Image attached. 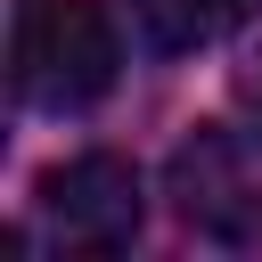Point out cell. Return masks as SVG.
Masks as SVG:
<instances>
[{"mask_svg": "<svg viewBox=\"0 0 262 262\" xmlns=\"http://www.w3.org/2000/svg\"><path fill=\"white\" fill-rule=\"evenodd\" d=\"M254 0H131V25L147 33V49H205L221 33L246 25Z\"/></svg>", "mask_w": 262, "mask_h": 262, "instance_id": "obj_3", "label": "cell"}, {"mask_svg": "<svg viewBox=\"0 0 262 262\" xmlns=\"http://www.w3.org/2000/svg\"><path fill=\"white\" fill-rule=\"evenodd\" d=\"M229 98H237V115H246V131L262 139V41L237 57V74H229Z\"/></svg>", "mask_w": 262, "mask_h": 262, "instance_id": "obj_4", "label": "cell"}, {"mask_svg": "<svg viewBox=\"0 0 262 262\" xmlns=\"http://www.w3.org/2000/svg\"><path fill=\"white\" fill-rule=\"evenodd\" d=\"M123 41L106 0H25L8 41V82L33 115H82L115 90Z\"/></svg>", "mask_w": 262, "mask_h": 262, "instance_id": "obj_1", "label": "cell"}, {"mask_svg": "<svg viewBox=\"0 0 262 262\" xmlns=\"http://www.w3.org/2000/svg\"><path fill=\"white\" fill-rule=\"evenodd\" d=\"M41 221L74 254H123L139 237V172L123 156H74L41 172Z\"/></svg>", "mask_w": 262, "mask_h": 262, "instance_id": "obj_2", "label": "cell"}]
</instances>
